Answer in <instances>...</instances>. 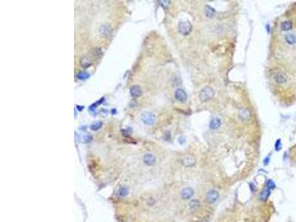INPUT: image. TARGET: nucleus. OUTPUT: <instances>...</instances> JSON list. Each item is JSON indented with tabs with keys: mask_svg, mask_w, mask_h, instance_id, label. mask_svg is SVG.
<instances>
[{
	"mask_svg": "<svg viewBox=\"0 0 296 222\" xmlns=\"http://www.w3.org/2000/svg\"><path fill=\"white\" fill-rule=\"evenodd\" d=\"M77 108H78V109H79V110H82L84 109V107L83 106H82V107L77 106Z\"/></svg>",
	"mask_w": 296,
	"mask_h": 222,
	"instance_id": "c85d7f7f",
	"label": "nucleus"
},
{
	"mask_svg": "<svg viewBox=\"0 0 296 222\" xmlns=\"http://www.w3.org/2000/svg\"><path fill=\"white\" fill-rule=\"evenodd\" d=\"M275 187H276V185H275V182L273 180L269 179V180L266 181V188L270 190H273L275 188Z\"/></svg>",
	"mask_w": 296,
	"mask_h": 222,
	"instance_id": "5701e85b",
	"label": "nucleus"
},
{
	"mask_svg": "<svg viewBox=\"0 0 296 222\" xmlns=\"http://www.w3.org/2000/svg\"><path fill=\"white\" fill-rule=\"evenodd\" d=\"M218 197H219L218 192L216 190H212L209 191L207 194V201L208 203H210V204H213V203L215 202L218 200Z\"/></svg>",
	"mask_w": 296,
	"mask_h": 222,
	"instance_id": "20e7f679",
	"label": "nucleus"
},
{
	"mask_svg": "<svg viewBox=\"0 0 296 222\" xmlns=\"http://www.w3.org/2000/svg\"><path fill=\"white\" fill-rule=\"evenodd\" d=\"M274 79L277 83L282 84V83L286 82V76L284 73H283V72H279V73H278L275 76Z\"/></svg>",
	"mask_w": 296,
	"mask_h": 222,
	"instance_id": "1a4fd4ad",
	"label": "nucleus"
},
{
	"mask_svg": "<svg viewBox=\"0 0 296 222\" xmlns=\"http://www.w3.org/2000/svg\"><path fill=\"white\" fill-rule=\"evenodd\" d=\"M281 148H282V143H281V140L279 139L277 140L276 142H275V149L276 151H279L281 150Z\"/></svg>",
	"mask_w": 296,
	"mask_h": 222,
	"instance_id": "b1692460",
	"label": "nucleus"
},
{
	"mask_svg": "<svg viewBox=\"0 0 296 222\" xmlns=\"http://www.w3.org/2000/svg\"><path fill=\"white\" fill-rule=\"evenodd\" d=\"M195 159L193 157H191V156H187V157L184 158L183 161H182V163H183L185 167H187V168H190V167H193V166L195 165Z\"/></svg>",
	"mask_w": 296,
	"mask_h": 222,
	"instance_id": "9b49d317",
	"label": "nucleus"
},
{
	"mask_svg": "<svg viewBox=\"0 0 296 222\" xmlns=\"http://www.w3.org/2000/svg\"><path fill=\"white\" fill-rule=\"evenodd\" d=\"M80 64H81V66L84 68H87L91 66L92 62L87 57H83V58L81 59L80 60Z\"/></svg>",
	"mask_w": 296,
	"mask_h": 222,
	"instance_id": "f3484780",
	"label": "nucleus"
},
{
	"mask_svg": "<svg viewBox=\"0 0 296 222\" xmlns=\"http://www.w3.org/2000/svg\"><path fill=\"white\" fill-rule=\"evenodd\" d=\"M269 162H270V157L267 156V157L265 158L264 160V164L265 166H266L269 164Z\"/></svg>",
	"mask_w": 296,
	"mask_h": 222,
	"instance_id": "393cba45",
	"label": "nucleus"
},
{
	"mask_svg": "<svg viewBox=\"0 0 296 222\" xmlns=\"http://www.w3.org/2000/svg\"><path fill=\"white\" fill-rule=\"evenodd\" d=\"M91 53L93 54V57H99L102 55V50L99 48H95L91 50Z\"/></svg>",
	"mask_w": 296,
	"mask_h": 222,
	"instance_id": "4be33fe9",
	"label": "nucleus"
},
{
	"mask_svg": "<svg viewBox=\"0 0 296 222\" xmlns=\"http://www.w3.org/2000/svg\"><path fill=\"white\" fill-rule=\"evenodd\" d=\"M141 119L145 124L148 125V126H151V125H153L155 124L156 118V116L153 113L146 111L142 114Z\"/></svg>",
	"mask_w": 296,
	"mask_h": 222,
	"instance_id": "f03ea898",
	"label": "nucleus"
},
{
	"mask_svg": "<svg viewBox=\"0 0 296 222\" xmlns=\"http://www.w3.org/2000/svg\"><path fill=\"white\" fill-rule=\"evenodd\" d=\"M90 77V74L87 72H79L77 75V78L80 80H85Z\"/></svg>",
	"mask_w": 296,
	"mask_h": 222,
	"instance_id": "aec40b11",
	"label": "nucleus"
},
{
	"mask_svg": "<svg viewBox=\"0 0 296 222\" xmlns=\"http://www.w3.org/2000/svg\"><path fill=\"white\" fill-rule=\"evenodd\" d=\"M170 133L168 131L165 133V140H170Z\"/></svg>",
	"mask_w": 296,
	"mask_h": 222,
	"instance_id": "bb28decb",
	"label": "nucleus"
},
{
	"mask_svg": "<svg viewBox=\"0 0 296 222\" xmlns=\"http://www.w3.org/2000/svg\"><path fill=\"white\" fill-rule=\"evenodd\" d=\"M215 10L212 8V7L209 6V5H206L204 8V13L206 15L207 17L208 18H212V17L214 16L215 14Z\"/></svg>",
	"mask_w": 296,
	"mask_h": 222,
	"instance_id": "2eb2a0df",
	"label": "nucleus"
},
{
	"mask_svg": "<svg viewBox=\"0 0 296 222\" xmlns=\"http://www.w3.org/2000/svg\"><path fill=\"white\" fill-rule=\"evenodd\" d=\"M194 195V190L190 187H186L184 188L181 192V196L184 200H188L191 199Z\"/></svg>",
	"mask_w": 296,
	"mask_h": 222,
	"instance_id": "423d86ee",
	"label": "nucleus"
},
{
	"mask_svg": "<svg viewBox=\"0 0 296 222\" xmlns=\"http://www.w3.org/2000/svg\"><path fill=\"white\" fill-rule=\"evenodd\" d=\"M250 190L252 191V192H254L255 190V184H253V183H250Z\"/></svg>",
	"mask_w": 296,
	"mask_h": 222,
	"instance_id": "a878e982",
	"label": "nucleus"
},
{
	"mask_svg": "<svg viewBox=\"0 0 296 222\" xmlns=\"http://www.w3.org/2000/svg\"><path fill=\"white\" fill-rule=\"evenodd\" d=\"M178 31L184 36L189 35L192 31V25L188 21L181 22L178 24Z\"/></svg>",
	"mask_w": 296,
	"mask_h": 222,
	"instance_id": "7ed1b4c3",
	"label": "nucleus"
},
{
	"mask_svg": "<svg viewBox=\"0 0 296 222\" xmlns=\"http://www.w3.org/2000/svg\"><path fill=\"white\" fill-rule=\"evenodd\" d=\"M214 90L210 86H207L201 90L199 93V99L201 102H207L213 99L214 96Z\"/></svg>",
	"mask_w": 296,
	"mask_h": 222,
	"instance_id": "f257e3e1",
	"label": "nucleus"
},
{
	"mask_svg": "<svg viewBox=\"0 0 296 222\" xmlns=\"http://www.w3.org/2000/svg\"><path fill=\"white\" fill-rule=\"evenodd\" d=\"M270 192H271V190L268 189V188L264 190L261 192V194H260V199H261V201H266L268 199V198H269V196H270Z\"/></svg>",
	"mask_w": 296,
	"mask_h": 222,
	"instance_id": "4468645a",
	"label": "nucleus"
},
{
	"mask_svg": "<svg viewBox=\"0 0 296 222\" xmlns=\"http://www.w3.org/2000/svg\"><path fill=\"white\" fill-rule=\"evenodd\" d=\"M201 206L200 201L196 199H193L190 202V208L193 210H197Z\"/></svg>",
	"mask_w": 296,
	"mask_h": 222,
	"instance_id": "a211bd4d",
	"label": "nucleus"
},
{
	"mask_svg": "<svg viewBox=\"0 0 296 222\" xmlns=\"http://www.w3.org/2000/svg\"><path fill=\"white\" fill-rule=\"evenodd\" d=\"M144 161L147 165H153L156 162V158L153 155L148 153L144 156Z\"/></svg>",
	"mask_w": 296,
	"mask_h": 222,
	"instance_id": "9d476101",
	"label": "nucleus"
},
{
	"mask_svg": "<svg viewBox=\"0 0 296 222\" xmlns=\"http://www.w3.org/2000/svg\"><path fill=\"white\" fill-rule=\"evenodd\" d=\"M130 95H131L134 98H138L142 94V88L139 85H133L130 88Z\"/></svg>",
	"mask_w": 296,
	"mask_h": 222,
	"instance_id": "6e6552de",
	"label": "nucleus"
},
{
	"mask_svg": "<svg viewBox=\"0 0 296 222\" xmlns=\"http://www.w3.org/2000/svg\"><path fill=\"white\" fill-rule=\"evenodd\" d=\"M178 142H179L180 144H183L185 142V139H184V138H183V137L179 138V139H178Z\"/></svg>",
	"mask_w": 296,
	"mask_h": 222,
	"instance_id": "cd10ccee",
	"label": "nucleus"
},
{
	"mask_svg": "<svg viewBox=\"0 0 296 222\" xmlns=\"http://www.w3.org/2000/svg\"><path fill=\"white\" fill-rule=\"evenodd\" d=\"M112 28L110 25H103L100 27L99 32L100 34L103 37H108L111 35L112 33Z\"/></svg>",
	"mask_w": 296,
	"mask_h": 222,
	"instance_id": "0eeeda50",
	"label": "nucleus"
},
{
	"mask_svg": "<svg viewBox=\"0 0 296 222\" xmlns=\"http://www.w3.org/2000/svg\"><path fill=\"white\" fill-rule=\"evenodd\" d=\"M292 28H293V23L290 21H285V22H283L281 23V29H282V30H284V31L290 30H291Z\"/></svg>",
	"mask_w": 296,
	"mask_h": 222,
	"instance_id": "6ab92c4d",
	"label": "nucleus"
},
{
	"mask_svg": "<svg viewBox=\"0 0 296 222\" xmlns=\"http://www.w3.org/2000/svg\"><path fill=\"white\" fill-rule=\"evenodd\" d=\"M239 117L241 118V119L245 121V120H248L250 117V111L248 110L247 109H242L239 111Z\"/></svg>",
	"mask_w": 296,
	"mask_h": 222,
	"instance_id": "ddd939ff",
	"label": "nucleus"
},
{
	"mask_svg": "<svg viewBox=\"0 0 296 222\" xmlns=\"http://www.w3.org/2000/svg\"><path fill=\"white\" fill-rule=\"evenodd\" d=\"M102 127V121H98V122H96L93 124H92L91 126H90V129H91L92 130H98L100 129Z\"/></svg>",
	"mask_w": 296,
	"mask_h": 222,
	"instance_id": "412c9836",
	"label": "nucleus"
},
{
	"mask_svg": "<svg viewBox=\"0 0 296 222\" xmlns=\"http://www.w3.org/2000/svg\"><path fill=\"white\" fill-rule=\"evenodd\" d=\"M175 98L178 101H180V102H184L187 100V93H185V91L183 89L181 88H178V89L176 90L175 92Z\"/></svg>",
	"mask_w": 296,
	"mask_h": 222,
	"instance_id": "39448f33",
	"label": "nucleus"
},
{
	"mask_svg": "<svg viewBox=\"0 0 296 222\" xmlns=\"http://www.w3.org/2000/svg\"><path fill=\"white\" fill-rule=\"evenodd\" d=\"M221 120L218 118H214L210 121V128L211 130H217L221 126Z\"/></svg>",
	"mask_w": 296,
	"mask_h": 222,
	"instance_id": "f8f14e48",
	"label": "nucleus"
},
{
	"mask_svg": "<svg viewBox=\"0 0 296 222\" xmlns=\"http://www.w3.org/2000/svg\"><path fill=\"white\" fill-rule=\"evenodd\" d=\"M285 39H286V42L290 45H294V44L296 43V37L294 35V34H292V33H288L285 36Z\"/></svg>",
	"mask_w": 296,
	"mask_h": 222,
	"instance_id": "dca6fc26",
	"label": "nucleus"
}]
</instances>
